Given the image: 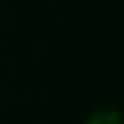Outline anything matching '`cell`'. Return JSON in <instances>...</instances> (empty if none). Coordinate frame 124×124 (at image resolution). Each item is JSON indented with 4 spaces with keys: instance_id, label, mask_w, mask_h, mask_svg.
<instances>
[{
    "instance_id": "1",
    "label": "cell",
    "mask_w": 124,
    "mask_h": 124,
    "mask_svg": "<svg viewBox=\"0 0 124 124\" xmlns=\"http://www.w3.org/2000/svg\"><path fill=\"white\" fill-rule=\"evenodd\" d=\"M85 124H122V113L117 108L108 106V108H101V110H94Z\"/></svg>"
}]
</instances>
